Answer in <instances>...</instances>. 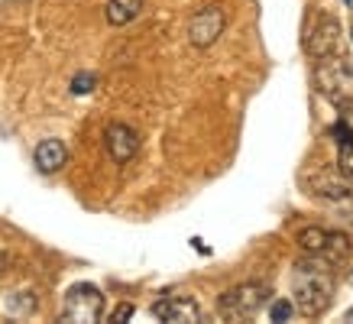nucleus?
<instances>
[{"mask_svg": "<svg viewBox=\"0 0 353 324\" xmlns=\"http://www.w3.org/2000/svg\"><path fill=\"white\" fill-rule=\"evenodd\" d=\"M334 289H337V279H334V266L321 256H308L295 263L292 270V295H295V308H299L305 318H321L327 308L334 305Z\"/></svg>", "mask_w": 353, "mask_h": 324, "instance_id": "nucleus-1", "label": "nucleus"}, {"mask_svg": "<svg viewBox=\"0 0 353 324\" xmlns=\"http://www.w3.org/2000/svg\"><path fill=\"white\" fill-rule=\"evenodd\" d=\"M314 85H318V91L341 110L343 117H350L353 114V65L350 62H343L341 55L318 59Z\"/></svg>", "mask_w": 353, "mask_h": 324, "instance_id": "nucleus-2", "label": "nucleus"}, {"mask_svg": "<svg viewBox=\"0 0 353 324\" xmlns=\"http://www.w3.org/2000/svg\"><path fill=\"white\" fill-rule=\"evenodd\" d=\"M269 298H272V289L266 282H243V285L227 289L217 298V312L227 321H246V318H256L269 305Z\"/></svg>", "mask_w": 353, "mask_h": 324, "instance_id": "nucleus-3", "label": "nucleus"}, {"mask_svg": "<svg viewBox=\"0 0 353 324\" xmlns=\"http://www.w3.org/2000/svg\"><path fill=\"white\" fill-rule=\"evenodd\" d=\"M301 185L308 194L324 198V201H350L353 198V182H347L337 172V165H327V162H308L301 172Z\"/></svg>", "mask_w": 353, "mask_h": 324, "instance_id": "nucleus-4", "label": "nucleus"}, {"mask_svg": "<svg viewBox=\"0 0 353 324\" xmlns=\"http://www.w3.org/2000/svg\"><path fill=\"white\" fill-rule=\"evenodd\" d=\"M299 247H301V253H308V256H321V259H327L331 266H341V263H347V256H350L353 243L341 230L305 227L299 234Z\"/></svg>", "mask_w": 353, "mask_h": 324, "instance_id": "nucleus-5", "label": "nucleus"}, {"mask_svg": "<svg viewBox=\"0 0 353 324\" xmlns=\"http://www.w3.org/2000/svg\"><path fill=\"white\" fill-rule=\"evenodd\" d=\"M341 23L334 13L318 10L305 26V52L311 59H327V55L341 52Z\"/></svg>", "mask_w": 353, "mask_h": 324, "instance_id": "nucleus-6", "label": "nucleus"}, {"mask_svg": "<svg viewBox=\"0 0 353 324\" xmlns=\"http://www.w3.org/2000/svg\"><path fill=\"white\" fill-rule=\"evenodd\" d=\"M101 314H104V295H101L97 285H91V282H75L72 289L65 292V302H62L65 321L91 324V321H101Z\"/></svg>", "mask_w": 353, "mask_h": 324, "instance_id": "nucleus-7", "label": "nucleus"}, {"mask_svg": "<svg viewBox=\"0 0 353 324\" xmlns=\"http://www.w3.org/2000/svg\"><path fill=\"white\" fill-rule=\"evenodd\" d=\"M224 26H227V13L221 7H204L188 23V43L198 45V49H208V45H214L221 39Z\"/></svg>", "mask_w": 353, "mask_h": 324, "instance_id": "nucleus-8", "label": "nucleus"}, {"mask_svg": "<svg viewBox=\"0 0 353 324\" xmlns=\"http://www.w3.org/2000/svg\"><path fill=\"white\" fill-rule=\"evenodd\" d=\"M152 318L159 321H172V324H194L201 321V305L188 298V295H165L150 308Z\"/></svg>", "mask_w": 353, "mask_h": 324, "instance_id": "nucleus-9", "label": "nucleus"}, {"mask_svg": "<svg viewBox=\"0 0 353 324\" xmlns=\"http://www.w3.org/2000/svg\"><path fill=\"white\" fill-rule=\"evenodd\" d=\"M104 150H108L110 162H117V165L130 162L139 150L137 130L127 127V123H110V127L104 130Z\"/></svg>", "mask_w": 353, "mask_h": 324, "instance_id": "nucleus-10", "label": "nucleus"}, {"mask_svg": "<svg viewBox=\"0 0 353 324\" xmlns=\"http://www.w3.org/2000/svg\"><path fill=\"white\" fill-rule=\"evenodd\" d=\"M32 159H36V169H39V172L52 175L68 162V150H65L62 140H43L36 146V152H32Z\"/></svg>", "mask_w": 353, "mask_h": 324, "instance_id": "nucleus-11", "label": "nucleus"}, {"mask_svg": "<svg viewBox=\"0 0 353 324\" xmlns=\"http://www.w3.org/2000/svg\"><path fill=\"white\" fill-rule=\"evenodd\" d=\"M108 23L114 26H127L143 13V0H108Z\"/></svg>", "mask_w": 353, "mask_h": 324, "instance_id": "nucleus-12", "label": "nucleus"}, {"mask_svg": "<svg viewBox=\"0 0 353 324\" xmlns=\"http://www.w3.org/2000/svg\"><path fill=\"white\" fill-rule=\"evenodd\" d=\"M337 172H341L347 182H353V136L337 143Z\"/></svg>", "mask_w": 353, "mask_h": 324, "instance_id": "nucleus-13", "label": "nucleus"}, {"mask_svg": "<svg viewBox=\"0 0 353 324\" xmlns=\"http://www.w3.org/2000/svg\"><path fill=\"white\" fill-rule=\"evenodd\" d=\"M7 308H10L13 314L36 312V295H32V292H13L10 298H7Z\"/></svg>", "mask_w": 353, "mask_h": 324, "instance_id": "nucleus-14", "label": "nucleus"}, {"mask_svg": "<svg viewBox=\"0 0 353 324\" xmlns=\"http://www.w3.org/2000/svg\"><path fill=\"white\" fill-rule=\"evenodd\" d=\"M94 85H97V78L91 75V72H81V75L72 78V94H75V97L91 94V91H94Z\"/></svg>", "mask_w": 353, "mask_h": 324, "instance_id": "nucleus-15", "label": "nucleus"}, {"mask_svg": "<svg viewBox=\"0 0 353 324\" xmlns=\"http://www.w3.org/2000/svg\"><path fill=\"white\" fill-rule=\"evenodd\" d=\"M292 314H295V305L292 302H285V298H279V302H272L269 305V318H272V321H289Z\"/></svg>", "mask_w": 353, "mask_h": 324, "instance_id": "nucleus-16", "label": "nucleus"}, {"mask_svg": "<svg viewBox=\"0 0 353 324\" xmlns=\"http://www.w3.org/2000/svg\"><path fill=\"white\" fill-rule=\"evenodd\" d=\"M127 318H133V305H120L117 312L110 314V321H127Z\"/></svg>", "mask_w": 353, "mask_h": 324, "instance_id": "nucleus-17", "label": "nucleus"}, {"mask_svg": "<svg viewBox=\"0 0 353 324\" xmlns=\"http://www.w3.org/2000/svg\"><path fill=\"white\" fill-rule=\"evenodd\" d=\"M3 270H7V263H3V253H0V276H3Z\"/></svg>", "mask_w": 353, "mask_h": 324, "instance_id": "nucleus-18", "label": "nucleus"}, {"mask_svg": "<svg viewBox=\"0 0 353 324\" xmlns=\"http://www.w3.org/2000/svg\"><path fill=\"white\" fill-rule=\"evenodd\" d=\"M347 321H353V308H350V312H347Z\"/></svg>", "mask_w": 353, "mask_h": 324, "instance_id": "nucleus-19", "label": "nucleus"}, {"mask_svg": "<svg viewBox=\"0 0 353 324\" xmlns=\"http://www.w3.org/2000/svg\"><path fill=\"white\" fill-rule=\"evenodd\" d=\"M343 3H347V7H350V10H353V0H343Z\"/></svg>", "mask_w": 353, "mask_h": 324, "instance_id": "nucleus-20", "label": "nucleus"}, {"mask_svg": "<svg viewBox=\"0 0 353 324\" xmlns=\"http://www.w3.org/2000/svg\"><path fill=\"white\" fill-rule=\"evenodd\" d=\"M350 285H353V272H350Z\"/></svg>", "mask_w": 353, "mask_h": 324, "instance_id": "nucleus-21", "label": "nucleus"}]
</instances>
